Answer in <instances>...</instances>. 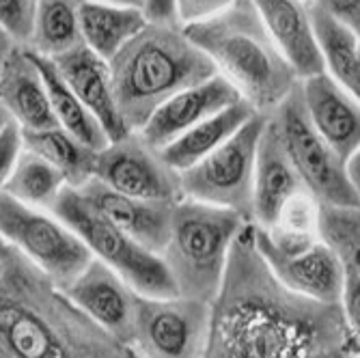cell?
Instances as JSON below:
<instances>
[{"mask_svg": "<svg viewBox=\"0 0 360 358\" xmlns=\"http://www.w3.org/2000/svg\"><path fill=\"white\" fill-rule=\"evenodd\" d=\"M28 54H30L32 63L37 65V70L44 78V84H46V91L50 97V106H52L58 127H63L65 132H70L74 139H78L86 147H91L95 151H102L110 141L102 129L100 121L84 108V104L74 95V91L65 84V80L60 78L58 70L54 68V63L50 58L32 52V50H28Z\"/></svg>", "mask_w": 360, "mask_h": 358, "instance_id": "cell-25", "label": "cell"}, {"mask_svg": "<svg viewBox=\"0 0 360 358\" xmlns=\"http://www.w3.org/2000/svg\"><path fill=\"white\" fill-rule=\"evenodd\" d=\"M80 5L82 0H39L26 48L56 58L80 46Z\"/></svg>", "mask_w": 360, "mask_h": 358, "instance_id": "cell-27", "label": "cell"}, {"mask_svg": "<svg viewBox=\"0 0 360 358\" xmlns=\"http://www.w3.org/2000/svg\"><path fill=\"white\" fill-rule=\"evenodd\" d=\"M63 291L97 326L129 345L141 294H136L115 270L91 259L89 266L68 287H63Z\"/></svg>", "mask_w": 360, "mask_h": 358, "instance_id": "cell-13", "label": "cell"}, {"mask_svg": "<svg viewBox=\"0 0 360 358\" xmlns=\"http://www.w3.org/2000/svg\"><path fill=\"white\" fill-rule=\"evenodd\" d=\"M147 15L136 7H119L82 0L80 35L82 44L104 60H110L129 39L145 28Z\"/></svg>", "mask_w": 360, "mask_h": 358, "instance_id": "cell-24", "label": "cell"}, {"mask_svg": "<svg viewBox=\"0 0 360 358\" xmlns=\"http://www.w3.org/2000/svg\"><path fill=\"white\" fill-rule=\"evenodd\" d=\"M9 121V117H7V113L3 110V108H0V127H3L5 123Z\"/></svg>", "mask_w": 360, "mask_h": 358, "instance_id": "cell-37", "label": "cell"}, {"mask_svg": "<svg viewBox=\"0 0 360 358\" xmlns=\"http://www.w3.org/2000/svg\"><path fill=\"white\" fill-rule=\"evenodd\" d=\"M65 188H68V181H65V177L50 162L39 158L37 153L24 149L22 155L18 158V165L11 177L7 179V184L0 192L9 194V197H13L24 205L50 212L58 199V194Z\"/></svg>", "mask_w": 360, "mask_h": 358, "instance_id": "cell-28", "label": "cell"}, {"mask_svg": "<svg viewBox=\"0 0 360 358\" xmlns=\"http://www.w3.org/2000/svg\"><path fill=\"white\" fill-rule=\"evenodd\" d=\"M207 331V302L139 296L129 345L141 358H203Z\"/></svg>", "mask_w": 360, "mask_h": 358, "instance_id": "cell-10", "label": "cell"}, {"mask_svg": "<svg viewBox=\"0 0 360 358\" xmlns=\"http://www.w3.org/2000/svg\"><path fill=\"white\" fill-rule=\"evenodd\" d=\"M39 0H0V30L15 44L24 46L30 39Z\"/></svg>", "mask_w": 360, "mask_h": 358, "instance_id": "cell-29", "label": "cell"}, {"mask_svg": "<svg viewBox=\"0 0 360 358\" xmlns=\"http://www.w3.org/2000/svg\"><path fill=\"white\" fill-rule=\"evenodd\" d=\"M13 41L5 35L3 30H0V70H3V65H5V58H7V54L13 50Z\"/></svg>", "mask_w": 360, "mask_h": 358, "instance_id": "cell-34", "label": "cell"}, {"mask_svg": "<svg viewBox=\"0 0 360 358\" xmlns=\"http://www.w3.org/2000/svg\"><path fill=\"white\" fill-rule=\"evenodd\" d=\"M11 246L7 244V240L3 238V236H0V259H3L5 255H7V250H9Z\"/></svg>", "mask_w": 360, "mask_h": 358, "instance_id": "cell-36", "label": "cell"}, {"mask_svg": "<svg viewBox=\"0 0 360 358\" xmlns=\"http://www.w3.org/2000/svg\"><path fill=\"white\" fill-rule=\"evenodd\" d=\"M300 192L309 190L304 188L296 167L291 165L274 121L266 115L255 155L250 222L261 229H268L276 220L281 207Z\"/></svg>", "mask_w": 360, "mask_h": 358, "instance_id": "cell-16", "label": "cell"}, {"mask_svg": "<svg viewBox=\"0 0 360 358\" xmlns=\"http://www.w3.org/2000/svg\"><path fill=\"white\" fill-rule=\"evenodd\" d=\"M248 224L231 210L194 199L173 203L169 238L160 257L167 264L177 296L212 305L236 238Z\"/></svg>", "mask_w": 360, "mask_h": 358, "instance_id": "cell-5", "label": "cell"}, {"mask_svg": "<svg viewBox=\"0 0 360 358\" xmlns=\"http://www.w3.org/2000/svg\"><path fill=\"white\" fill-rule=\"evenodd\" d=\"M84 242L93 259L115 270L136 294L147 298H173L177 287L162 257L125 236L97 214L76 188H65L50 210Z\"/></svg>", "mask_w": 360, "mask_h": 358, "instance_id": "cell-6", "label": "cell"}, {"mask_svg": "<svg viewBox=\"0 0 360 358\" xmlns=\"http://www.w3.org/2000/svg\"><path fill=\"white\" fill-rule=\"evenodd\" d=\"M311 30L317 52L323 60V72L330 74L343 89L358 97L360 93V50L358 32L326 13L317 3H309Z\"/></svg>", "mask_w": 360, "mask_h": 358, "instance_id": "cell-22", "label": "cell"}, {"mask_svg": "<svg viewBox=\"0 0 360 358\" xmlns=\"http://www.w3.org/2000/svg\"><path fill=\"white\" fill-rule=\"evenodd\" d=\"M24 149L37 153L65 177L70 188H80L95 177L97 151L74 139L63 127L22 132Z\"/></svg>", "mask_w": 360, "mask_h": 358, "instance_id": "cell-26", "label": "cell"}, {"mask_svg": "<svg viewBox=\"0 0 360 358\" xmlns=\"http://www.w3.org/2000/svg\"><path fill=\"white\" fill-rule=\"evenodd\" d=\"M0 236L58 287H68L93 259L84 242L60 218L24 205L5 192H0Z\"/></svg>", "mask_w": 360, "mask_h": 358, "instance_id": "cell-8", "label": "cell"}, {"mask_svg": "<svg viewBox=\"0 0 360 358\" xmlns=\"http://www.w3.org/2000/svg\"><path fill=\"white\" fill-rule=\"evenodd\" d=\"M76 190L97 214H102L125 236L136 240L141 246L155 255L162 252L169 238L173 203L127 197V194L100 184L95 177Z\"/></svg>", "mask_w": 360, "mask_h": 358, "instance_id": "cell-17", "label": "cell"}, {"mask_svg": "<svg viewBox=\"0 0 360 358\" xmlns=\"http://www.w3.org/2000/svg\"><path fill=\"white\" fill-rule=\"evenodd\" d=\"M313 3L352 30H360V0H313Z\"/></svg>", "mask_w": 360, "mask_h": 358, "instance_id": "cell-32", "label": "cell"}, {"mask_svg": "<svg viewBox=\"0 0 360 358\" xmlns=\"http://www.w3.org/2000/svg\"><path fill=\"white\" fill-rule=\"evenodd\" d=\"M22 151H24L22 129L18 123H13L9 119L3 127H0V190H3V186L11 177Z\"/></svg>", "mask_w": 360, "mask_h": 358, "instance_id": "cell-30", "label": "cell"}, {"mask_svg": "<svg viewBox=\"0 0 360 358\" xmlns=\"http://www.w3.org/2000/svg\"><path fill=\"white\" fill-rule=\"evenodd\" d=\"M302 104L317 134L345 162L360 147L358 97L343 89L330 74L319 72L300 80Z\"/></svg>", "mask_w": 360, "mask_h": 358, "instance_id": "cell-15", "label": "cell"}, {"mask_svg": "<svg viewBox=\"0 0 360 358\" xmlns=\"http://www.w3.org/2000/svg\"><path fill=\"white\" fill-rule=\"evenodd\" d=\"M110 82L119 117L129 134L175 93L216 76L212 60L177 22H147L110 60Z\"/></svg>", "mask_w": 360, "mask_h": 358, "instance_id": "cell-3", "label": "cell"}, {"mask_svg": "<svg viewBox=\"0 0 360 358\" xmlns=\"http://www.w3.org/2000/svg\"><path fill=\"white\" fill-rule=\"evenodd\" d=\"M242 100V95L233 84H229L220 74L188 87L165 104H160L147 123L139 129V136L155 151L171 145L177 136L188 132L190 127L201 123L203 119L220 113Z\"/></svg>", "mask_w": 360, "mask_h": 358, "instance_id": "cell-14", "label": "cell"}, {"mask_svg": "<svg viewBox=\"0 0 360 358\" xmlns=\"http://www.w3.org/2000/svg\"><path fill=\"white\" fill-rule=\"evenodd\" d=\"M203 358H358V331L341 305L283 287L261 259L248 222L210 305Z\"/></svg>", "mask_w": 360, "mask_h": 358, "instance_id": "cell-1", "label": "cell"}, {"mask_svg": "<svg viewBox=\"0 0 360 358\" xmlns=\"http://www.w3.org/2000/svg\"><path fill=\"white\" fill-rule=\"evenodd\" d=\"M266 115H252L238 132L196 165L179 171L181 194L214 207L231 210L250 222L252 171Z\"/></svg>", "mask_w": 360, "mask_h": 358, "instance_id": "cell-9", "label": "cell"}, {"mask_svg": "<svg viewBox=\"0 0 360 358\" xmlns=\"http://www.w3.org/2000/svg\"><path fill=\"white\" fill-rule=\"evenodd\" d=\"M184 32L261 115H270L300 80L250 0H236L212 18L186 24Z\"/></svg>", "mask_w": 360, "mask_h": 358, "instance_id": "cell-4", "label": "cell"}, {"mask_svg": "<svg viewBox=\"0 0 360 358\" xmlns=\"http://www.w3.org/2000/svg\"><path fill=\"white\" fill-rule=\"evenodd\" d=\"M233 3L236 0H175V15H177V22L186 26L192 22L212 18Z\"/></svg>", "mask_w": 360, "mask_h": 358, "instance_id": "cell-31", "label": "cell"}, {"mask_svg": "<svg viewBox=\"0 0 360 358\" xmlns=\"http://www.w3.org/2000/svg\"><path fill=\"white\" fill-rule=\"evenodd\" d=\"M50 60L84 108L100 121L110 143L129 134L115 104L108 60L97 56L84 44Z\"/></svg>", "mask_w": 360, "mask_h": 358, "instance_id": "cell-18", "label": "cell"}, {"mask_svg": "<svg viewBox=\"0 0 360 358\" xmlns=\"http://www.w3.org/2000/svg\"><path fill=\"white\" fill-rule=\"evenodd\" d=\"M255 246L274 279L289 291L317 302L341 305L343 274L335 255L321 240L298 252L276 250L252 224Z\"/></svg>", "mask_w": 360, "mask_h": 358, "instance_id": "cell-12", "label": "cell"}, {"mask_svg": "<svg viewBox=\"0 0 360 358\" xmlns=\"http://www.w3.org/2000/svg\"><path fill=\"white\" fill-rule=\"evenodd\" d=\"M95 179L127 197L177 203L184 199L179 173L171 169L160 151L151 149L136 132L108 143L97 151Z\"/></svg>", "mask_w": 360, "mask_h": 358, "instance_id": "cell-11", "label": "cell"}, {"mask_svg": "<svg viewBox=\"0 0 360 358\" xmlns=\"http://www.w3.org/2000/svg\"><path fill=\"white\" fill-rule=\"evenodd\" d=\"M0 108L22 132L58 125L44 78L24 46H13L0 70Z\"/></svg>", "mask_w": 360, "mask_h": 358, "instance_id": "cell-19", "label": "cell"}, {"mask_svg": "<svg viewBox=\"0 0 360 358\" xmlns=\"http://www.w3.org/2000/svg\"><path fill=\"white\" fill-rule=\"evenodd\" d=\"M319 240L330 248L343 274L341 307L354 331L360 328V218L358 207H339L319 203Z\"/></svg>", "mask_w": 360, "mask_h": 358, "instance_id": "cell-21", "label": "cell"}, {"mask_svg": "<svg viewBox=\"0 0 360 358\" xmlns=\"http://www.w3.org/2000/svg\"><path fill=\"white\" fill-rule=\"evenodd\" d=\"M268 117L274 121L291 165L313 197L321 205L358 207V188L345 173V162L317 134L307 117L300 80Z\"/></svg>", "mask_w": 360, "mask_h": 358, "instance_id": "cell-7", "label": "cell"}, {"mask_svg": "<svg viewBox=\"0 0 360 358\" xmlns=\"http://www.w3.org/2000/svg\"><path fill=\"white\" fill-rule=\"evenodd\" d=\"M252 115H257V110L248 102L240 100L190 127L188 132L177 136L171 145L160 149V155L171 169L179 173L203 160L226 139H231Z\"/></svg>", "mask_w": 360, "mask_h": 358, "instance_id": "cell-23", "label": "cell"}, {"mask_svg": "<svg viewBox=\"0 0 360 358\" xmlns=\"http://www.w3.org/2000/svg\"><path fill=\"white\" fill-rule=\"evenodd\" d=\"M145 15L151 22H177L175 0H145Z\"/></svg>", "mask_w": 360, "mask_h": 358, "instance_id": "cell-33", "label": "cell"}, {"mask_svg": "<svg viewBox=\"0 0 360 358\" xmlns=\"http://www.w3.org/2000/svg\"><path fill=\"white\" fill-rule=\"evenodd\" d=\"M0 358H141L9 248L0 259Z\"/></svg>", "mask_w": 360, "mask_h": 358, "instance_id": "cell-2", "label": "cell"}, {"mask_svg": "<svg viewBox=\"0 0 360 358\" xmlns=\"http://www.w3.org/2000/svg\"><path fill=\"white\" fill-rule=\"evenodd\" d=\"M250 3L300 80L323 72V60L311 30V0H250Z\"/></svg>", "mask_w": 360, "mask_h": 358, "instance_id": "cell-20", "label": "cell"}, {"mask_svg": "<svg viewBox=\"0 0 360 358\" xmlns=\"http://www.w3.org/2000/svg\"><path fill=\"white\" fill-rule=\"evenodd\" d=\"M93 3H106V5H119V7H136L145 11V0H93Z\"/></svg>", "mask_w": 360, "mask_h": 358, "instance_id": "cell-35", "label": "cell"}]
</instances>
